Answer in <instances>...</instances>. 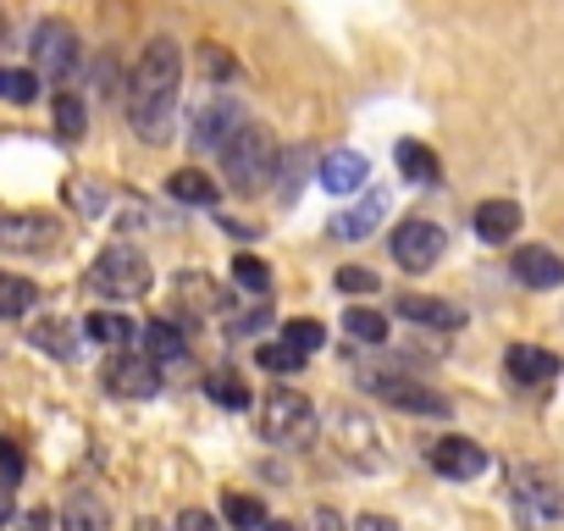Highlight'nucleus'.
Listing matches in <instances>:
<instances>
[{"instance_id": "nucleus-17", "label": "nucleus", "mask_w": 564, "mask_h": 531, "mask_svg": "<svg viewBox=\"0 0 564 531\" xmlns=\"http://www.w3.org/2000/svg\"><path fill=\"white\" fill-rule=\"evenodd\" d=\"M62 531H111V509L95 492H73L62 503Z\"/></svg>"}, {"instance_id": "nucleus-10", "label": "nucleus", "mask_w": 564, "mask_h": 531, "mask_svg": "<svg viewBox=\"0 0 564 531\" xmlns=\"http://www.w3.org/2000/svg\"><path fill=\"white\" fill-rule=\"evenodd\" d=\"M509 272H514V283L520 289H558L564 283V260L547 249V243H525V249H514V260H509Z\"/></svg>"}, {"instance_id": "nucleus-21", "label": "nucleus", "mask_w": 564, "mask_h": 531, "mask_svg": "<svg viewBox=\"0 0 564 531\" xmlns=\"http://www.w3.org/2000/svg\"><path fill=\"white\" fill-rule=\"evenodd\" d=\"M144 349H150V360H155V366H161V360H183L188 333H183V327H172V322H150V327H144Z\"/></svg>"}, {"instance_id": "nucleus-30", "label": "nucleus", "mask_w": 564, "mask_h": 531, "mask_svg": "<svg viewBox=\"0 0 564 531\" xmlns=\"http://www.w3.org/2000/svg\"><path fill=\"white\" fill-rule=\"evenodd\" d=\"M282 344H289V349H300L305 360L327 344V327L322 322H311V316H300V322H289V327H282Z\"/></svg>"}, {"instance_id": "nucleus-19", "label": "nucleus", "mask_w": 564, "mask_h": 531, "mask_svg": "<svg viewBox=\"0 0 564 531\" xmlns=\"http://www.w3.org/2000/svg\"><path fill=\"white\" fill-rule=\"evenodd\" d=\"M166 194H172L177 205H216V177H205L199 166H177V172L166 177Z\"/></svg>"}, {"instance_id": "nucleus-18", "label": "nucleus", "mask_w": 564, "mask_h": 531, "mask_svg": "<svg viewBox=\"0 0 564 531\" xmlns=\"http://www.w3.org/2000/svg\"><path fill=\"white\" fill-rule=\"evenodd\" d=\"M393 161H399V172H404L410 183H437V177H443V161H437L421 139H399Z\"/></svg>"}, {"instance_id": "nucleus-7", "label": "nucleus", "mask_w": 564, "mask_h": 531, "mask_svg": "<svg viewBox=\"0 0 564 531\" xmlns=\"http://www.w3.org/2000/svg\"><path fill=\"white\" fill-rule=\"evenodd\" d=\"M243 122H249V117H243V106H238L232 95H210V100L199 106V117H194V150L221 155Z\"/></svg>"}, {"instance_id": "nucleus-12", "label": "nucleus", "mask_w": 564, "mask_h": 531, "mask_svg": "<svg viewBox=\"0 0 564 531\" xmlns=\"http://www.w3.org/2000/svg\"><path fill=\"white\" fill-rule=\"evenodd\" d=\"M371 388L388 393V399H393L399 410H410V415H448V399L432 393V388H415L410 377H371Z\"/></svg>"}, {"instance_id": "nucleus-43", "label": "nucleus", "mask_w": 564, "mask_h": 531, "mask_svg": "<svg viewBox=\"0 0 564 531\" xmlns=\"http://www.w3.org/2000/svg\"><path fill=\"white\" fill-rule=\"evenodd\" d=\"M0 34H7V18H0Z\"/></svg>"}, {"instance_id": "nucleus-33", "label": "nucleus", "mask_w": 564, "mask_h": 531, "mask_svg": "<svg viewBox=\"0 0 564 531\" xmlns=\"http://www.w3.org/2000/svg\"><path fill=\"white\" fill-rule=\"evenodd\" d=\"M177 289H183L188 300H199V311H227V294H221L216 283H205V278H183Z\"/></svg>"}, {"instance_id": "nucleus-29", "label": "nucleus", "mask_w": 564, "mask_h": 531, "mask_svg": "<svg viewBox=\"0 0 564 531\" xmlns=\"http://www.w3.org/2000/svg\"><path fill=\"white\" fill-rule=\"evenodd\" d=\"M344 333L355 344H382L388 338V316L382 311H344Z\"/></svg>"}, {"instance_id": "nucleus-13", "label": "nucleus", "mask_w": 564, "mask_h": 531, "mask_svg": "<svg viewBox=\"0 0 564 531\" xmlns=\"http://www.w3.org/2000/svg\"><path fill=\"white\" fill-rule=\"evenodd\" d=\"M470 227H476L481 243H503V238H514V227H520V205H514V199H481L476 216H470Z\"/></svg>"}, {"instance_id": "nucleus-6", "label": "nucleus", "mask_w": 564, "mask_h": 531, "mask_svg": "<svg viewBox=\"0 0 564 531\" xmlns=\"http://www.w3.org/2000/svg\"><path fill=\"white\" fill-rule=\"evenodd\" d=\"M443 243H448L443 227L426 221V216H410V221L393 227V260L404 266V272H432L437 254H443Z\"/></svg>"}, {"instance_id": "nucleus-31", "label": "nucleus", "mask_w": 564, "mask_h": 531, "mask_svg": "<svg viewBox=\"0 0 564 531\" xmlns=\"http://www.w3.org/2000/svg\"><path fill=\"white\" fill-rule=\"evenodd\" d=\"M232 283H238L243 294H271V266L254 260V254H238V260H232Z\"/></svg>"}, {"instance_id": "nucleus-8", "label": "nucleus", "mask_w": 564, "mask_h": 531, "mask_svg": "<svg viewBox=\"0 0 564 531\" xmlns=\"http://www.w3.org/2000/svg\"><path fill=\"white\" fill-rule=\"evenodd\" d=\"M106 388H111L117 399H155V393H161V366H155L150 355L117 349V355L106 360Z\"/></svg>"}, {"instance_id": "nucleus-38", "label": "nucleus", "mask_w": 564, "mask_h": 531, "mask_svg": "<svg viewBox=\"0 0 564 531\" xmlns=\"http://www.w3.org/2000/svg\"><path fill=\"white\" fill-rule=\"evenodd\" d=\"M12 509H18V492H12V481H7V476H0V525L12 520Z\"/></svg>"}, {"instance_id": "nucleus-28", "label": "nucleus", "mask_w": 564, "mask_h": 531, "mask_svg": "<svg viewBox=\"0 0 564 531\" xmlns=\"http://www.w3.org/2000/svg\"><path fill=\"white\" fill-rule=\"evenodd\" d=\"M205 393H210V399H216L221 410H243V404L254 399V393L243 388V377H238V371H210V382H205Z\"/></svg>"}, {"instance_id": "nucleus-16", "label": "nucleus", "mask_w": 564, "mask_h": 531, "mask_svg": "<svg viewBox=\"0 0 564 531\" xmlns=\"http://www.w3.org/2000/svg\"><path fill=\"white\" fill-rule=\"evenodd\" d=\"M399 316L404 322H421V327H465V311H454L448 300H426V294H404L399 300Z\"/></svg>"}, {"instance_id": "nucleus-41", "label": "nucleus", "mask_w": 564, "mask_h": 531, "mask_svg": "<svg viewBox=\"0 0 564 531\" xmlns=\"http://www.w3.org/2000/svg\"><path fill=\"white\" fill-rule=\"evenodd\" d=\"M316 531H344V520H338L333 509H322V514H316Z\"/></svg>"}, {"instance_id": "nucleus-37", "label": "nucleus", "mask_w": 564, "mask_h": 531, "mask_svg": "<svg viewBox=\"0 0 564 531\" xmlns=\"http://www.w3.org/2000/svg\"><path fill=\"white\" fill-rule=\"evenodd\" d=\"M177 531H216V514L210 509H183L177 514Z\"/></svg>"}, {"instance_id": "nucleus-34", "label": "nucleus", "mask_w": 564, "mask_h": 531, "mask_svg": "<svg viewBox=\"0 0 564 531\" xmlns=\"http://www.w3.org/2000/svg\"><path fill=\"white\" fill-rule=\"evenodd\" d=\"M338 289H344V294H377L382 278L366 272V266H344V272H338Z\"/></svg>"}, {"instance_id": "nucleus-39", "label": "nucleus", "mask_w": 564, "mask_h": 531, "mask_svg": "<svg viewBox=\"0 0 564 531\" xmlns=\"http://www.w3.org/2000/svg\"><path fill=\"white\" fill-rule=\"evenodd\" d=\"M355 525H360V531H399V525H393L388 514H360Z\"/></svg>"}, {"instance_id": "nucleus-26", "label": "nucleus", "mask_w": 564, "mask_h": 531, "mask_svg": "<svg viewBox=\"0 0 564 531\" xmlns=\"http://www.w3.org/2000/svg\"><path fill=\"white\" fill-rule=\"evenodd\" d=\"M34 349H51L56 360H78V333L67 322H40L34 327Z\"/></svg>"}, {"instance_id": "nucleus-15", "label": "nucleus", "mask_w": 564, "mask_h": 531, "mask_svg": "<svg viewBox=\"0 0 564 531\" xmlns=\"http://www.w3.org/2000/svg\"><path fill=\"white\" fill-rule=\"evenodd\" d=\"M56 238L51 216H0V249H40Z\"/></svg>"}, {"instance_id": "nucleus-1", "label": "nucleus", "mask_w": 564, "mask_h": 531, "mask_svg": "<svg viewBox=\"0 0 564 531\" xmlns=\"http://www.w3.org/2000/svg\"><path fill=\"white\" fill-rule=\"evenodd\" d=\"M177 95H183V45L172 34H155L133 67L128 84V122L144 144H166L177 122Z\"/></svg>"}, {"instance_id": "nucleus-14", "label": "nucleus", "mask_w": 564, "mask_h": 531, "mask_svg": "<svg viewBox=\"0 0 564 531\" xmlns=\"http://www.w3.org/2000/svg\"><path fill=\"white\" fill-rule=\"evenodd\" d=\"M366 155H355V150H333L327 161H322V188H333V194H360L366 188Z\"/></svg>"}, {"instance_id": "nucleus-22", "label": "nucleus", "mask_w": 564, "mask_h": 531, "mask_svg": "<svg viewBox=\"0 0 564 531\" xmlns=\"http://www.w3.org/2000/svg\"><path fill=\"white\" fill-rule=\"evenodd\" d=\"M221 520H227L232 531H260V525H265V509H260V498H249V492H221Z\"/></svg>"}, {"instance_id": "nucleus-36", "label": "nucleus", "mask_w": 564, "mask_h": 531, "mask_svg": "<svg viewBox=\"0 0 564 531\" xmlns=\"http://www.w3.org/2000/svg\"><path fill=\"white\" fill-rule=\"evenodd\" d=\"M0 476H7L12 487H18V476H23V454H18L12 437H0Z\"/></svg>"}, {"instance_id": "nucleus-25", "label": "nucleus", "mask_w": 564, "mask_h": 531, "mask_svg": "<svg viewBox=\"0 0 564 531\" xmlns=\"http://www.w3.org/2000/svg\"><path fill=\"white\" fill-rule=\"evenodd\" d=\"M95 344H111V349H128L133 344V322L128 316H117V311H100V316H89V327H84Z\"/></svg>"}, {"instance_id": "nucleus-23", "label": "nucleus", "mask_w": 564, "mask_h": 531, "mask_svg": "<svg viewBox=\"0 0 564 531\" xmlns=\"http://www.w3.org/2000/svg\"><path fill=\"white\" fill-rule=\"evenodd\" d=\"M56 133L62 139H84L89 133V106H84V95H56Z\"/></svg>"}, {"instance_id": "nucleus-32", "label": "nucleus", "mask_w": 564, "mask_h": 531, "mask_svg": "<svg viewBox=\"0 0 564 531\" xmlns=\"http://www.w3.org/2000/svg\"><path fill=\"white\" fill-rule=\"evenodd\" d=\"M265 371H276V377H294V371H305V355L300 349H289V344H260V355H254Z\"/></svg>"}, {"instance_id": "nucleus-35", "label": "nucleus", "mask_w": 564, "mask_h": 531, "mask_svg": "<svg viewBox=\"0 0 564 531\" xmlns=\"http://www.w3.org/2000/svg\"><path fill=\"white\" fill-rule=\"evenodd\" d=\"M67 205H78V210L100 216V210H106V194H100L95 183H67Z\"/></svg>"}, {"instance_id": "nucleus-20", "label": "nucleus", "mask_w": 564, "mask_h": 531, "mask_svg": "<svg viewBox=\"0 0 564 531\" xmlns=\"http://www.w3.org/2000/svg\"><path fill=\"white\" fill-rule=\"evenodd\" d=\"M34 305H40V289H34L29 278L0 272V322H23Z\"/></svg>"}, {"instance_id": "nucleus-42", "label": "nucleus", "mask_w": 564, "mask_h": 531, "mask_svg": "<svg viewBox=\"0 0 564 531\" xmlns=\"http://www.w3.org/2000/svg\"><path fill=\"white\" fill-rule=\"evenodd\" d=\"M265 531H294L289 520H265Z\"/></svg>"}, {"instance_id": "nucleus-11", "label": "nucleus", "mask_w": 564, "mask_h": 531, "mask_svg": "<svg viewBox=\"0 0 564 531\" xmlns=\"http://www.w3.org/2000/svg\"><path fill=\"white\" fill-rule=\"evenodd\" d=\"M503 371H509V382H520V388H542V382L558 377V355H553V349H536V344H514V349L503 355Z\"/></svg>"}, {"instance_id": "nucleus-24", "label": "nucleus", "mask_w": 564, "mask_h": 531, "mask_svg": "<svg viewBox=\"0 0 564 531\" xmlns=\"http://www.w3.org/2000/svg\"><path fill=\"white\" fill-rule=\"evenodd\" d=\"M382 210H388V199H382V194H371L366 205H355L349 216H338V221H333V232H338V238H366V232L377 227V216H382Z\"/></svg>"}, {"instance_id": "nucleus-2", "label": "nucleus", "mask_w": 564, "mask_h": 531, "mask_svg": "<svg viewBox=\"0 0 564 531\" xmlns=\"http://www.w3.org/2000/svg\"><path fill=\"white\" fill-rule=\"evenodd\" d=\"M276 139L265 133V128H254V122H243L238 133H232V144L221 150V172H227V188H238V194H260L271 177H276Z\"/></svg>"}, {"instance_id": "nucleus-4", "label": "nucleus", "mask_w": 564, "mask_h": 531, "mask_svg": "<svg viewBox=\"0 0 564 531\" xmlns=\"http://www.w3.org/2000/svg\"><path fill=\"white\" fill-rule=\"evenodd\" d=\"M89 283H95L100 294H111V300H139V294L150 289V260H144L133 243H111V249L95 254Z\"/></svg>"}, {"instance_id": "nucleus-40", "label": "nucleus", "mask_w": 564, "mask_h": 531, "mask_svg": "<svg viewBox=\"0 0 564 531\" xmlns=\"http://www.w3.org/2000/svg\"><path fill=\"white\" fill-rule=\"evenodd\" d=\"M23 531H51V509H34V514L23 520Z\"/></svg>"}, {"instance_id": "nucleus-27", "label": "nucleus", "mask_w": 564, "mask_h": 531, "mask_svg": "<svg viewBox=\"0 0 564 531\" xmlns=\"http://www.w3.org/2000/svg\"><path fill=\"white\" fill-rule=\"evenodd\" d=\"M0 100L7 106H34L40 100V78L23 67H0Z\"/></svg>"}, {"instance_id": "nucleus-3", "label": "nucleus", "mask_w": 564, "mask_h": 531, "mask_svg": "<svg viewBox=\"0 0 564 531\" xmlns=\"http://www.w3.org/2000/svg\"><path fill=\"white\" fill-rule=\"evenodd\" d=\"M254 426H260L265 443H282V448L311 443V432H316V404H311L305 393H294V388H271V393H260Z\"/></svg>"}, {"instance_id": "nucleus-9", "label": "nucleus", "mask_w": 564, "mask_h": 531, "mask_svg": "<svg viewBox=\"0 0 564 531\" xmlns=\"http://www.w3.org/2000/svg\"><path fill=\"white\" fill-rule=\"evenodd\" d=\"M426 459H432V470L448 476V481H476V476L487 470V448L470 443V437H437V443L426 448Z\"/></svg>"}, {"instance_id": "nucleus-5", "label": "nucleus", "mask_w": 564, "mask_h": 531, "mask_svg": "<svg viewBox=\"0 0 564 531\" xmlns=\"http://www.w3.org/2000/svg\"><path fill=\"white\" fill-rule=\"evenodd\" d=\"M34 78H51V84H62L73 67H78V34H73V23H62V18H45L40 29H34Z\"/></svg>"}]
</instances>
